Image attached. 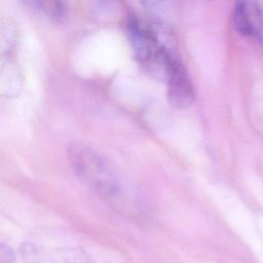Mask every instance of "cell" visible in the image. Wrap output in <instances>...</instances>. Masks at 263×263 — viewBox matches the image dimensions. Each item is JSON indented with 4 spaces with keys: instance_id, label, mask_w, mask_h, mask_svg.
I'll use <instances>...</instances> for the list:
<instances>
[{
    "instance_id": "3957f363",
    "label": "cell",
    "mask_w": 263,
    "mask_h": 263,
    "mask_svg": "<svg viewBox=\"0 0 263 263\" xmlns=\"http://www.w3.org/2000/svg\"><path fill=\"white\" fill-rule=\"evenodd\" d=\"M167 101L170 105L176 109H184L192 105L195 99V91L189 74L179 59L167 79Z\"/></svg>"
},
{
    "instance_id": "5b68a950",
    "label": "cell",
    "mask_w": 263,
    "mask_h": 263,
    "mask_svg": "<svg viewBox=\"0 0 263 263\" xmlns=\"http://www.w3.org/2000/svg\"><path fill=\"white\" fill-rule=\"evenodd\" d=\"M147 12L160 25H166L177 16L181 0H140Z\"/></svg>"
},
{
    "instance_id": "7a4b0ae2",
    "label": "cell",
    "mask_w": 263,
    "mask_h": 263,
    "mask_svg": "<svg viewBox=\"0 0 263 263\" xmlns=\"http://www.w3.org/2000/svg\"><path fill=\"white\" fill-rule=\"evenodd\" d=\"M126 34L134 54L144 71L155 79L166 81L179 58L173 47L161 40L151 26L136 16L128 18Z\"/></svg>"
},
{
    "instance_id": "277c9868",
    "label": "cell",
    "mask_w": 263,
    "mask_h": 263,
    "mask_svg": "<svg viewBox=\"0 0 263 263\" xmlns=\"http://www.w3.org/2000/svg\"><path fill=\"white\" fill-rule=\"evenodd\" d=\"M232 24L241 35L260 38L263 34V12L257 0H236Z\"/></svg>"
},
{
    "instance_id": "6da1fadb",
    "label": "cell",
    "mask_w": 263,
    "mask_h": 263,
    "mask_svg": "<svg viewBox=\"0 0 263 263\" xmlns=\"http://www.w3.org/2000/svg\"><path fill=\"white\" fill-rule=\"evenodd\" d=\"M69 157L75 172L108 202L121 211L135 210V192L107 159L83 145H72Z\"/></svg>"
},
{
    "instance_id": "8992f818",
    "label": "cell",
    "mask_w": 263,
    "mask_h": 263,
    "mask_svg": "<svg viewBox=\"0 0 263 263\" xmlns=\"http://www.w3.org/2000/svg\"><path fill=\"white\" fill-rule=\"evenodd\" d=\"M22 75L16 64L8 57L7 60H2L1 66V88L6 91L7 96L15 93L21 86Z\"/></svg>"
},
{
    "instance_id": "52a82bcc",
    "label": "cell",
    "mask_w": 263,
    "mask_h": 263,
    "mask_svg": "<svg viewBox=\"0 0 263 263\" xmlns=\"http://www.w3.org/2000/svg\"><path fill=\"white\" fill-rule=\"evenodd\" d=\"M35 11L50 20H59L64 13L63 0H25Z\"/></svg>"
}]
</instances>
